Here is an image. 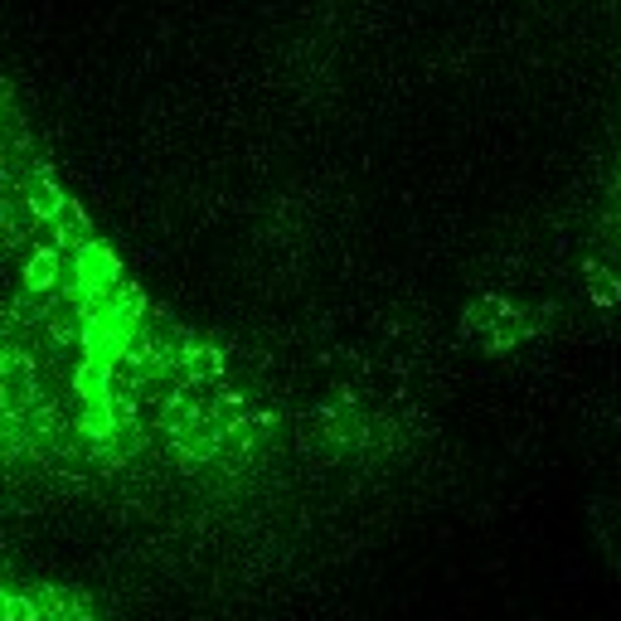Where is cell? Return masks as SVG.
I'll return each mask as SVG.
<instances>
[{
  "mask_svg": "<svg viewBox=\"0 0 621 621\" xmlns=\"http://www.w3.org/2000/svg\"><path fill=\"white\" fill-rule=\"evenodd\" d=\"M35 209H39V214H59V194H54V190H39V194H35Z\"/></svg>",
  "mask_w": 621,
  "mask_h": 621,
  "instance_id": "cell-2",
  "label": "cell"
},
{
  "mask_svg": "<svg viewBox=\"0 0 621 621\" xmlns=\"http://www.w3.org/2000/svg\"><path fill=\"white\" fill-rule=\"evenodd\" d=\"M49 282H54V253H39L29 263V287H49Z\"/></svg>",
  "mask_w": 621,
  "mask_h": 621,
  "instance_id": "cell-1",
  "label": "cell"
}]
</instances>
